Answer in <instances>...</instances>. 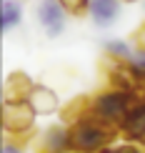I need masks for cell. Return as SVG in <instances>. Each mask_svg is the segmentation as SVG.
<instances>
[{"label":"cell","mask_w":145,"mask_h":153,"mask_svg":"<svg viewBox=\"0 0 145 153\" xmlns=\"http://www.w3.org/2000/svg\"><path fill=\"white\" fill-rule=\"evenodd\" d=\"M115 126L100 120L98 116H85V118H78L75 123L70 126V151L75 153H95V151H103L105 146L113 141L115 136Z\"/></svg>","instance_id":"obj_1"},{"label":"cell","mask_w":145,"mask_h":153,"mask_svg":"<svg viewBox=\"0 0 145 153\" xmlns=\"http://www.w3.org/2000/svg\"><path fill=\"white\" fill-rule=\"evenodd\" d=\"M133 103H135L133 91H125V88L115 85V88H110V91L95 95L90 113L98 116L100 120H105V123H110V126H123V120L130 113Z\"/></svg>","instance_id":"obj_2"},{"label":"cell","mask_w":145,"mask_h":153,"mask_svg":"<svg viewBox=\"0 0 145 153\" xmlns=\"http://www.w3.org/2000/svg\"><path fill=\"white\" fill-rule=\"evenodd\" d=\"M3 128L8 133H23L33 126L35 108L30 105L28 98L23 100H3Z\"/></svg>","instance_id":"obj_3"},{"label":"cell","mask_w":145,"mask_h":153,"mask_svg":"<svg viewBox=\"0 0 145 153\" xmlns=\"http://www.w3.org/2000/svg\"><path fill=\"white\" fill-rule=\"evenodd\" d=\"M65 15H68V10L63 8L60 0H43V3L38 5V23L45 28V33L50 38L63 33V28H65Z\"/></svg>","instance_id":"obj_4"},{"label":"cell","mask_w":145,"mask_h":153,"mask_svg":"<svg viewBox=\"0 0 145 153\" xmlns=\"http://www.w3.org/2000/svg\"><path fill=\"white\" fill-rule=\"evenodd\" d=\"M120 128L130 141H143L145 143V100H135Z\"/></svg>","instance_id":"obj_5"},{"label":"cell","mask_w":145,"mask_h":153,"mask_svg":"<svg viewBox=\"0 0 145 153\" xmlns=\"http://www.w3.org/2000/svg\"><path fill=\"white\" fill-rule=\"evenodd\" d=\"M90 13L93 23L100 25V28H108V25L115 23L118 13H120V0H90Z\"/></svg>","instance_id":"obj_6"},{"label":"cell","mask_w":145,"mask_h":153,"mask_svg":"<svg viewBox=\"0 0 145 153\" xmlns=\"http://www.w3.org/2000/svg\"><path fill=\"white\" fill-rule=\"evenodd\" d=\"M30 105L35 108V113H55L58 111V95H55L50 88H43V85H33V91L28 95Z\"/></svg>","instance_id":"obj_7"},{"label":"cell","mask_w":145,"mask_h":153,"mask_svg":"<svg viewBox=\"0 0 145 153\" xmlns=\"http://www.w3.org/2000/svg\"><path fill=\"white\" fill-rule=\"evenodd\" d=\"M45 153H65L70 148V128L65 126H50L45 133V143H43Z\"/></svg>","instance_id":"obj_8"},{"label":"cell","mask_w":145,"mask_h":153,"mask_svg":"<svg viewBox=\"0 0 145 153\" xmlns=\"http://www.w3.org/2000/svg\"><path fill=\"white\" fill-rule=\"evenodd\" d=\"M30 91H33V83L25 73H13L5 80V100H23L30 95Z\"/></svg>","instance_id":"obj_9"},{"label":"cell","mask_w":145,"mask_h":153,"mask_svg":"<svg viewBox=\"0 0 145 153\" xmlns=\"http://www.w3.org/2000/svg\"><path fill=\"white\" fill-rule=\"evenodd\" d=\"M0 23L3 30H10L20 23V5L13 3V0H3V8H0Z\"/></svg>","instance_id":"obj_10"},{"label":"cell","mask_w":145,"mask_h":153,"mask_svg":"<svg viewBox=\"0 0 145 153\" xmlns=\"http://www.w3.org/2000/svg\"><path fill=\"white\" fill-rule=\"evenodd\" d=\"M105 53L110 55V58H118V60H130V55H133V50L125 40H108L105 43Z\"/></svg>","instance_id":"obj_11"},{"label":"cell","mask_w":145,"mask_h":153,"mask_svg":"<svg viewBox=\"0 0 145 153\" xmlns=\"http://www.w3.org/2000/svg\"><path fill=\"white\" fill-rule=\"evenodd\" d=\"M60 3L70 15H80V13H85L90 8V0H60Z\"/></svg>","instance_id":"obj_12"},{"label":"cell","mask_w":145,"mask_h":153,"mask_svg":"<svg viewBox=\"0 0 145 153\" xmlns=\"http://www.w3.org/2000/svg\"><path fill=\"white\" fill-rule=\"evenodd\" d=\"M130 68L138 73V75H143L145 73V48H138V50H133V55H130Z\"/></svg>","instance_id":"obj_13"},{"label":"cell","mask_w":145,"mask_h":153,"mask_svg":"<svg viewBox=\"0 0 145 153\" xmlns=\"http://www.w3.org/2000/svg\"><path fill=\"white\" fill-rule=\"evenodd\" d=\"M98 153H145V148H138V146H118V148H108L105 146L103 151Z\"/></svg>","instance_id":"obj_14"},{"label":"cell","mask_w":145,"mask_h":153,"mask_svg":"<svg viewBox=\"0 0 145 153\" xmlns=\"http://www.w3.org/2000/svg\"><path fill=\"white\" fill-rule=\"evenodd\" d=\"M133 38H135V43H138V48H145V23H143L140 28L135 30V35H133Z\"/></svg>","instance_id":"obj_15"},{"label":"cell","mask_w":145,"mask_h":153,"mask_svg":"<svg viewBox=\"0 0 145 153\" xmlns=\"http://www.w3.org/2000/svg\"><path fill=\"white\" fill-rule=\"evenodd\" d=\"M3 153H23L20 146H13V143H5L3 146Z\"/></svg>","instance_id":"obj_16"},{"label":"cell","mask_w":145,"mask_h":153,"mask_svg":"<svg viewBox=\"0 0 145 153\" xmlns=\"http://www.w3.org/2000/svg\"><path fill=\"white\" fill-rule=\"evenodd\" d=\"M140 85H143V88H145V73H143V75H140Z\"/></svg>","instance_id":"obj_17"}]
</instances>
